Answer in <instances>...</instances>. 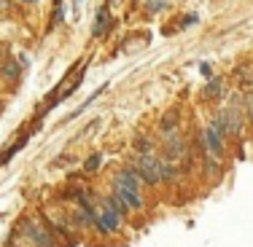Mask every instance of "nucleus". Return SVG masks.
<instances>
[{
	"label": "nucleus",
	"mask_w": 253,
	"mask_h": 247,
	"mask_svg": "<svg viewBox=\"0 0 253 247\" xmlns=\"http://www.w3.org/2000/svg\"><path fill=\"white\" fill-rule=\"evenodd\" d=\"M113 196H119L126 207L132 210H140L143 207V196H140V183H137L135 172L132 170H124L116 175L113 180Z\"/></svg>",
	"instance_id": "f257e3e1"
},
{
	"label": "nucleus",
	"mask_w": 253,
	"mask_h": 247,
	"mask_svg": "<svg viewBox=\"0 0 253 247\" xmlns=\"http://www.w3.org/2000/svg\"><path fill=\"white\" fill-rule=\"evenodd\" d=\"M215 124H218V129L224 132V135L237 137L240 129H243V116H240V107H221Z\"/></svg>",
	"instance_id": "f03ea898"
},
{
	"label": "nucleus",
	"mask_w": 253,
	"mask_h": 247,
	"mask_svg": "<svg viewBox=\"0 0 253 247\" xmlns=\"http://www.w3.org/2000/svg\"><path fill=\"white\" fill-rule=\"evenodd\" d=\"M119 218H122V215H119L116 210L108 204V199H105L102 207H100V212H94V226H97L102 234H111V231H116V228H119Z\"/></svg>",
	"instance_id": "7ed1b4c3"
},
{
	"label": "nucleus",
	"mask_w": 253,
	"mask_h": 247,
	"mask_svg": "<svg viewBox=\"0 0 253 247\" xmlns=\"http://www.w3.org/2000/svg\"><path fill=\"white\" fill-rule=\"evenodd\" d=\"M205 142H208V153L210 156H215V159L224 156V137H221V129H218L215 121L205 129Z\"/></svg>",
	"instance_id": "20e7f679"
},
{
	"label": "nucleus",
	"mask_w": 253,
	"mask_h": 247,
	"mask_svg": "<svg viewBox=\"0 0 253 247\" xmlns=\"http://www.w3.org/2000/svg\"><path fill=\"white\" fill-rule=\"evenodd\" d=\"M137 172H140V177L146 180V183H156L159 177V159H154V156H140L137 159Z\"/></svg>",
	"instance_id": "39448f33"
},
{
	"label": "nucleus",
	"mask_w": 253,
	"mask_h": 247,
	"mask_svg": "<svg viewBox=\"0 0 253 247\" xmlns=\"http://www.w3.org/2000/svg\"><path fill=\"white\" fill-rule=\"evenodd\" d=\"M22 231H25V234H30V239H33V245H38V247H54L51 237H49V231H43V228H41L38 223L27 220L25 226H22Z\"/></svg>",
	"instance_id": "423d86ee"
},
{
	"label": "nucleus",
	"mask_w": 253,
	"mask_h": 247,
	"mask_svg": "<svg viewBox=\"0 0 253 247\" xmlns=\"http://www.w3.org/2000/svg\"><path fill=\"white\" fill-rule=\"evenodd\" d=\"M165 142H167V153H170V156H180V153H183V142L175 137V132H172V129L165 132Z\"/></svg>",
	"instance_id": "0eeeda50"
},
{
	"label": "nucleus",
	"mask_w": 253,
	"mask_h": 247,
	"mask_svg": "<svg viewBox=\"0 0 253 247\" xmlns=\"http://www.w3.org/2000/svg\"><path fill=\"white\" fill-rule=\"evenodd\" d=\"M159 177H162V180H170V177H175V167H172L167 159H159Z\"/></svg>",
	"instance_id": "6e6552de"
},
{
	"label": "nucleus",
	"mask_w": 253,
	"mask_h": 247,
	"mask_svg": "<svg viewBox=\"0 0 253 247\" xmlns=\"http://www.w3.org/2000/svg\"><path fill=\"white\" fill-rule=\"evenodd\" d=\"M108 27V14H105V8H100L97 11V19H94V30H92V33L94 35H102V30H105Z\"/></svg>",
	"instance_id": "1a4fd4ad"
},
{
	"label": "nucleus",
	"mask_w": 253,
	"mask_h": 247,
	"mask_svg": "<svg viewBox=\"0 0 253 247\" xmlns=\"http://www.w3.org/2000/svg\"><path fill=\"white\" fill-rule=\"evenodd\" d=\"M16 73H19L16 62H5V65H3V75H5V78H16Z\"/></svg>",
	"instance_id": "9d476101"
},
{
	"label": "nucleus",
	"mask_w": 253,
	"mask_h": 247,
	"mask_svg": "<svg viewBox=\"0 0 253 247\" xmlns=\"http://www.w3.org/2000/svg\"><path fill=\"white\" fill-rule=\"evenodd\" d=\"M97 164H100V153H94V156H89V159H86L84 170H86V172H92V170H97Z\"/></svg>",
	"instance_id": "9b49d317"
},
{
	"label": "nucleus",
	"mask_w": 253,
	"mask_h": 247,
	"mask_svg": "<svg viewBox=\"0 0 253 247\" xmlns=\"http://www.w3.org/2000/svg\"><path fill=\"white\" fill-rule=\"evenodd\" d=\"M137 150H143V156H146L148 150H151V142H148V140H143V137H140V140H137Z\"/></svg>",
	"instance_id": "f8f14e48"
},
{
	"label": "nucleus",
	"mask_w": 253,
	"mask_h": 247,
	"mask_svg": "<svg viewBox=\"0 0 253 247\" xmlns=\"http://www.w3.org/2000/svg\"><path fill=\"white\" fill-rule=\"evenodd\" d=\"M208 94H213V97H215V94H221V81H213V83H210V86H208Z\"/></svg>",
	"instance_id": "ddd939ff"
},
{
	"label": "nucleus",
	"mask_w": 253,
	"mask_h": 247,
	"mask_svg": "<svg viewBox=\"0 0 253 247\" xmlns=\"http://www.w3.org/2000/svg\"><path fill=\"white\" fill-rule=\"evenodd\" d=\"M3 11H8V0H0V14H3Z\"/></svg>",
	"instance_id": "4468645a"
},
{
	"label": "nucleus",
	"mask_w": 253,
	"mask_h": 247,
	"mask_svg": "<svg viewBox=\"0 0 253 247\" xmlns=\"http://www.w3.org/2000/svg\"><path fill=\"white\" fill-rule=\"evenodd\" d=\"M19 3H27V5H35V3H41V0H19Z\"/></svg>",
	"instance_id": "2eb2a0df"
}]
</instances>
